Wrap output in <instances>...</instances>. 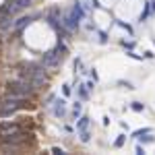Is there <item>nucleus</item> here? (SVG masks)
Returning a JSON list of instances; mask_svg holds the SVG:
<instances>
[{
    "instance_id": "f03ea898",
    "label": "nucleus",
    "mask_w": 155,
    "mask_h": 155,
    "mask_svg": "<svg viewBox=\"0 0 155 155\" xmlns=\"http://www.w3.org/2000/svg\"><path fill=\"white\" fill-rule=\"evenodd\" d=\"M23 106H27V97H17V95H6L0 101V116H11L17 110H21Z\"/></svg>"
},
{
    "instance_id": "f257e3e1",
    "label": "nucleus",
    "mask_w": 155,
    "mask_h": 155,
    "mask_svg": "<svg viewBox=\"0 0 155 155\" xmlns=\"http://www.w3.org/2000/svg\"><path fill=\"white\" fill-rule=\"evenodd\" d=\"M33 85L29 83L27 79H17V81H12V83L6 85V93L8 95H17V97H31L33 95Z\"/></svg>"
},
{
    "instance_id": "ddd939ff",
    "label": "nucleus",
    "mask_w": 155,
    "mask_h": 155,
    "mask_svg": "<svg viewBox=\"0 0 155 155\" xmlns=\"http://www.w3.org/2000/svg\"><path fill=\"white\" fill-rule=\"evenodd\" d=\"M139 139H141V141H143V143H153V141H155L153 137H143V134H141V137H139Z\"/></svg>"
},
{
    "instance_id": "9b49d317",
    "label": "nucleus",
    "mask_w": 155,
    "mask_h": 155,
    "mask_svg": "<svg viewBox=\"0 0 155 155\" xmlns=\"http://www.w3.org/2000/svg\"><path fill=\"white\" fill-rule=\"evenodd\" d=\"M132 110H134V112H143V110H145V106H143V104H141V101H132Z\"/></svg>"
},
{
    "instance_id": "7ed1b4c3",
    "label": "nucleus",
    "mask_w": 155,
    "mask_h": 155,
    "mask_svg": "<svg viewBox=\"0 0 155 155\" xmlns=\"http://www.w3.org/2000/svg\"><path fill=\"white\" fill-rule=\"evenodd\" d=\"M64 52H66V48L62 46V48H56L52 50V52H48V54H44V58H41V66L44 68H50V71H54V68H58L60 62H62V58H64Z\"/></svg>"
},
{
    "instance_id": "423d86ee",
    "label": "nucleus",
    "mask_w": 155,
    "mask_h": 155,
    "mask_svg": "<svg viewBox=\"0 0 155 155\" xmlns=\"http://www.w3.org/2000/svg\"><path fill=\"white\" fill-rule=\"evenodd\" d=\"M35 17H21V19H17V21H12V29H17V31H21V29H25L27 25L31 23Z\"/></svg>"
},
{
    "instance_id": "39448f33",
    "label": "nucleus",
    "mask_w": 155,
    "mask_h": 155,
    "mask_svg": "<svg viewBox=\"0 0 155 155\" xmlns=\"http://www.w3.org/2000/svg\"><path fill=\"white\" fill-rule=\"evenodd\" d=\"M19 130H21V124H17V122H2L0 124V139L11 137V134H15Z\"/></svg>"
},
{
    "instance_id": "1a4fd4ad",
    "label": "nucleus",
    "mask_w": 155,
    "mask_h": 155,
    "mask_svg": "<svg viewBox=\"0 0 155 155\" xmlns=\"http://www.w3.org/2000/svg\"><path fill=\"white\" fill-rule=\"evenodd\" d=\"M87 126H89V118H87V116H83V118L79 120L77 128H79V130H87Z\"/></svg>"
},
{
    "instance_id": "9d476101",
    "label": "nucleus",
    "mask_w": 155,
    "mask_h": 155,
    "mask_svg": "<svg viewBox=\"0 0 155 155\" xmlns=\"http://www.w3.org/2000/svg\"><path fill=\"white\" fill-rule=\"evenodd\" d=\"M151 128H143V130H137V132H132V137H134V139H139V137H141V134H151Z\"/></svg>"
},
{
    "instance_id": "0eeeda50",
    "label": "nucleus",
    "mask_w": 155,
    "mask_h": 155,
    "mask_svg": "<svg viewBox=\"0 0 155 155\" xmlns=\"http://www.w3.org/2000/svg\"><path fill=\"white\" fill-rule=\"evenodd\" d=\"M54 114H56L58 118H62V116H66V101H64V99H58V101H56V107H54Z\"/></svg>"
},
{
    "instance_id": "20e7f679",
    "label": "nucleus",
    "mask_w": 155,
    "mask_h": 155,
    "mask_svg": "<svg viewBox=\"0 0 155 155\" xmlns=\"http://www.w3.org/2000/svg\"><path fill=\"white\" fill-rule=\"evenodd\" d=\"M29 83L33 85V89H46L50 83V77L46 74V71H44V66H37L33 68V72H31V77H29Z\"/></svg>"
},
{
    "instance_id": "f8f14e48",
    "label": "nucleus",
    "mask_w": 155,
    "mask_h": 155,
    "mask_svg": "<svg viewBox=\"0 0 155 155\" xmlns=\"http://www.w3.org/2000/svg\"><path fill=\"white\" fill-rule=\"evenodd\" d=\"M79 95L83 97V99H87V89H85L83 85H81V87H79Z\"/></svg>"
},
{
    "instance_id": "dca6fc26",
    "label": "nucleus",
    "mask_w": 155,
    "mask_h": 155,
    "mask_svg": "<svg viewBox=\"0 0 155 155\" xmlns=\"http://www.w3.org/2000/svg\"><path fill=\"white\" fill-rule=\"evenodd\" d=\"M153 44H155V39H153Z\"/></svg>"
},
{
    "instance_id": "4468645a",
    "label": "nucleus",
    "mask_w": 155,
    "mask_h": 155,
    "mask_svg": "<svg viewBox=\"0 0 155 155\" xmlns=\"http://www.w3.org/2000/svg\"><path fill=\"white\" fill-rule=\"evenodd\" d=\"M122 145H124V137H118L116 143H114V147H122Z\"/></svg>"
},
{
    "instance_id": "2eb2a0df",
    "label": "nucleus",
    "mask_w": 155,
    "mask_h": 155,
    "mask_svg": "<svg viewBox=\"0 0 155 155\" xmlns=\"http://www.w3.org/2000/svg\"><path fill=\"white\" fill-rule=\"evenodd\" d=\"M149 4H151V12H155V0H151Z\"/></svg>"
},
{
    "instance_id": "6e6552de",
    "label": "nucleus",
    "mask_w": 155,
    "mask_h": 155,
    "mask_svg": "<svg viewBox=\"0 0 155 155\" xmlns=\"http://www.w3.org/2000/svg\"><path fill=\"white\" fill-rule=\"evenodd\" d=\"M149 15H151V4H149V2H145V11L141 12V17H139V21L143 23V21L147 19V17H149Z\"/></svg>"
}]
</instances>
